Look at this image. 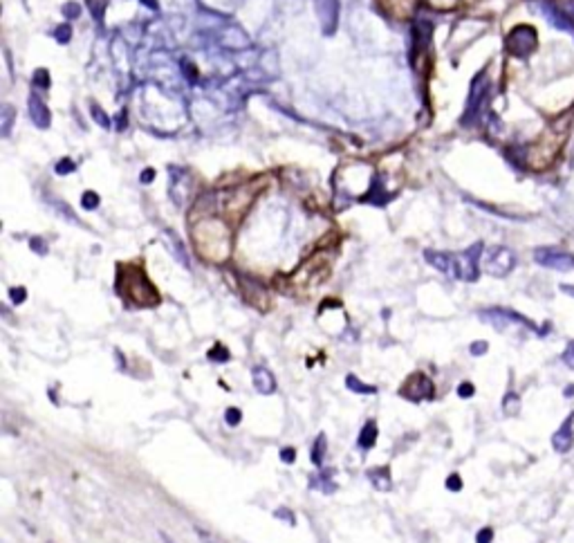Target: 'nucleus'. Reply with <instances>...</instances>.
Listing matches in <instances>:
<instances>
[{
	"label": "nucleus",
	"instance_id": "f257e3e1",
	"mask_svg": "<svg viewBox=\"0 0 574 543\" xmlns=\"http://www.w3.org/2000/svg\"><path fill=\"white\" fill-rule=\"evenodd\" d=\"M480 265L487 274L503 279V276H507L516 268V254L505 245H494V247H487L482 251V263Z\"/></svg>",
	"mask_w": 574,
	"mask_h": 543
},
{
	"label": "nucleus",
	"instance_id": "f03ea898",
	"mask_svg": "<svg viewBox=\"0 0 574 543\" xmlns=\"http://www.w3.org/2000/svg\"><path fill=\"white\" fill-rule=\"evenodd\" d=\"M505 45H507V52L512 56L525 59V56L534 54V49L539 47V34L532 25H516V28L507 34Z\"/></svg>",
	"mask_w": 574,
	"mask_h": 543
},
{
	"label": "nucleus",
	"instance_id": "7ed1b4c3",
	"mask_svg": "<svg viewBox=\"0 0 574 543\" xmlns=\"http://www.w3.org/2000/svg\"><path fill=\"white\" fill-rule=\"evenodd\" d=\"M433 395H436V386H433V380L424 373H413L400 388V398L408 402H429L433 400Z\"/></svg>",
	"mask_w": 574,
	"mask_h": 543
},
{
	"label": "nucleus",
	"instance_id": "20e7f679",
	"mask_svg": "<svg viewBox=\"0 0 574 543\" xmlns=\"http://www.w3.org/2000/svg\"><path fill=\"white\" fill-rule=\"evenodd\" d=\"M534 261L547 270L556 272H572L574 270V254L558 247H539L534 249Z\"/></svg>",
	"mask_w": 574,
	"mask_h": 543
},
{
	"label": "nucleus",
	"instance_id": "39448f33",
	"mask_svg": "<svg viewBox=\"0 0 574 543\" xmlns=\"http://www.w3.org/2000/svg\"><path fill=\"white\" fill-rule=\"evenodd\" d=\"M489 95V77L487 72H480L478 77L471 83L469 90V101H467V112H465V124H471V119H476L482 110L484 99Z\"/></svg>",
	"mask_w": 574,
	"mask_h": 543
},
{
	"label": "nucleus",
	"instance_id": "423d86ee",
	"mask_svg": "<svg viewBox=\"0 0 574 543\" xmlns=\"http://www.w3.org/2000/svg\"><path fill=\"white\" fill-rule=\"evenodd\" d=\"M480 319L491 323L494 328H498V330H505L509 326H525V328H537L530 319H525L522 314L514 312V310H505V308H491V310H482L480 312Z\"/></svg>",
	"mask_w": 574,
	"mask_h": 543
},
{
	"label": "nucleus",
	"instance_id": "0eeeda50",
	"mask_svg": "<svg viewBox=\"0 0 574 543\" xmlns=\"http://www.w3.org/2000/svg\"><path fill=\"white\" fill-rule=\"evenodd\" d=\"M541 11H543V16L554 25V28L574 36V20L558 7V3H554V0H545V3H541Z\"/></svg>",
	"mask_w": 574,
	"mask_h": 543
},
{
	"label": "nucleus",
	"instance_id": "6e6552de",
	"mask_svg": "<svg viewBox=\"0 0 574 543\" xmlns=\"http://www.w3.org/2000/svg\"><path fill=\"white\" fill-rule=\"evenodd\" d=\"M552 447L556 453H568L574 447V411L566 418V422L561 424L554 436H552Z\"/></svg>",
	"mask_w": 574,
	"mask_h": 543
},
{
	"label": "nucleus",
	"instance_id": "1a4fd4ad",
	"mask_svg": "<svg viewBox=\"0 0 574 543\" xmlns=\"http://www.w3.org/2000/svg\"><path fill=\"white\" fill-rule=\"evenodd\" d=\"M251 377H253V388H256L261 395L276 393V377L270 369H265V366H253Z\"/></svg>",
	"mask_w": 574,
	"mask_h": 543
},
{
	"label": "nucleus",
	"instance_id": "9d476101",
	"mask_svg": "<svg viewBox=\"0 0 574 543\" xmlns=\"http://www.w3.org/2000/svg\"><path fill=\"white\" fill-rule=\"evenodd\" d=\"M426 261L433 265L436 270L449 274L455 279V254H446V251H436V249H426L424 251Z\"/></svg>",
	"mask_w": 574,
	"mask_h": 543
},
{
	"label": "nucleus",
	"instance_id": "9b49d317",
	"mask_svg": "<svg viewBox=\"0 0 574 543\" xmlns=\"http://www.w3.org/2000/svg\"><path fill=\"white\" fill-rule=\"evenodd\" d=\"M368 481L377 487V491L393 489V476H390L388 467H373V470H368Z\"/></svg>",
	"mask_w": 574,
	"mask_h": 543
},
{
	"label": "nucleus",
	"instance_id": "f8f14e48",
	"mask_svg": "<svg viewBox=\"0 0 574 543\" xmlns=\"http://www.w3.org/2000/svg\"><path fill=\"white\" fill-rule=\"evenodd\" d=\"M316 9L325 25V30L330 32L337 23V0H316Z\"/></svg>",
	"mask_w": 574,
	"mask_h": 543
},
{
	"label": "nucleus",
	"instance_id": "ddd939ff",
	"mask_svg": "<svg viewBox=\"0 0 574 543\" xmlns=\"http://www.w3.org/2000/svg\"><path fill=\"white\" fill-rule=\"evenodd\" d=\"M377 436H379V429H377V422L375 420H368L361 431H359V438H357V445L361 449H373L375 443H377Z\"/></svg>",
	"mask_w": 574,
	"mask_h": 543
},
{
	"label": "nucleus",
	"instance_id": "4468645a",
	"mask_svg": "<svg viewBox=\"0 0 574 543\" xmlns=\"http://www.w3.org/2000/svg\"><path fill=\"white\" fill-rule=\"evenodd\" d=\"M346 386L352 390V393H359V395H375V393H377V386L361 382L359 377L352 375V373L346 375Z\"/></svg>",
	"mask_w": 574,
	"mask_h": 543
},
{
	"label": "nucleus",
	"instance_id": "2eb2a0df",
	"mask_svg": "<svg viewBox=\"0 0 574 543\" xmlns=\"http://www.w3.org/2000/svg\"><path fill=\"white\" fill-rule=\"evenodd\" d=\"M30 104H32L30 108H32V117H34V121L45 129L47 121H49V112H47V108L43 106V101H41V99H36V97H32Z\"/></svg>",
	"mask_w": 574,
	"mask_h": 543
},
{
	"label": "nucleus",
	"instance_id": "dca6fc26",
	"mask_svg": "<svg viewBox=\"0 0 574 543\" xmlns=\"http://www.w3.org/2000/svg\"><path fill=\"white\" fill-rule=\"evenodd\" d=\"M503 413L507 418H516L520 413V398L514 393V390H509V393L503 398Z\"/></svg>",
	"mask_w": 574,
	"mask_h": 543
},
{
	"label": "nucleus",
	"instance_id": "f3484780",
	"mask_svg": "<svg viewBox=\"0 0 574 543\" xmlns=\"http://www.w3.org/2000/svg\"><path fill=\"white\" fill-rule=\"evenodd\" d=\"M325 449H328V443H325V434H318L314 445H312V463L316 467L323 465V456H325Z\"/></svg>",
	"mask_w": 574,
	"mask_h": 543
},
{
	"label": "nucleus",
	"instance_id": "a211bd4d",
	"mask_svg": "<svg viewBox=\"0 0 574 543\" xmlns=\"http://www.w3.org/2000/svg\"><path fill=\"white\" fill-rule=\"evenodd\" d=\"M229 357H232V355H229V350L225 346H220V344L209 350V359L215 362V364H225V362H229Z\"/></svg>",
	"mask_w": 574,
	"mask_h": 543
},
{
	"label": "nucleus",
	"instance_id": "6ab92c4d",
	"mask_svg": "<svg viewBox=\"0 0 574 543\" xmlns=\"http://www.w3.org/2000/svg\"><path fill=\"white\" fill-rule=\"evenodd\" d=\"M225 420H227L229 426L240 424V420H242V411H240L238 407H229V409L225 411Z\"/></svg>",
	"mask_w": 574,
	"mask_h": 543
},
{
	"label": "nucleus",
	"instance_id": "aec40b11",
	"mask_svg": "<svg viewBox=\"0 0 574 543\" xmlns=\"http://www.w3.org/2000/svg\"><path fill=\"white\" fill-rule=\"evenodd\" d=\"M446 489H449V491H460L462 489L460 474H449V478H446Z\"/></svg>",
	"mask_w": 574,
	"mask_h": 543
},
{
	"label": "nucleus",
	"instance_id": "412c9836",
	"mask_svg": "<svg viewBox=\"0 0 574 543\" xmlns=\"http://www.w3.org/2000/svg\"><path fill=\"white\" fill-rule=\"evenodd\" d=\"M474 393H476V386L471 384V382H460V386H458V398L467 400V398H471Z\"/></svg>",
	"mask_w": 574,
	"mask_h": 543
},
{
	"label": "nucleus",
	"instance_id": "4be33fe9",
	"mask_svg": "<svg viewBox=\"0 0 574 543\" xmlns=\"http://www.w3.org/2000/svg\"><path fill=\"white\" fill-rule=\"evenodd\" d=\"M561 362H563L568 369H574V342L568 344V348L563 350V355H561Z\"/></svg>",
	"mask_w": 574,
	"mask_h": 543
},
{
	"label": "nucleus",
	"instance_id": "5701e85b",
	"mask_svg": "<svg viewBox=\"0 0 574 543\" xmlns=\"http://www.w3.org/2000/svg\"><path fill=\"white\" fill-rule=\"evenodd\" d=\"M494 541V527H482L476 535V543H491Z\"/></svg>",
	"mask_w": 574,
	"mask_h": 543
},
{
	"label": "nucleus",
	"instance_id": "b1692460",
	"mask_svg": "<svg viewBox=\"0 0 574 543\" xmlns=\"http://www.w3.org/2000/svg\"><path fill=\"white\" fill-rule=\"evenodd\" d=\"M487 348H489L487 342H474L469 350H471V355H476V357H478V355H484V352H487Z\"/></svg>",
	"mask_w": 574,
	"mask_h": 543
},
{
	"label": "nucleus",
	"instance_id": "393cba45",
	"mask_svg": "<svg viewBox=\"0 0 574 543\" xmlns=\"http://www.w3.org/2000/svg\"><path fill=\"white\" fill-rule=\"evenodd\" d=\"M280 460L292 465V463L297 460V449H294V447H287V449H283V451H280Z\"/></svg>",
	"mask_w": 574,
	"mask_h": 543
},
{
	"label": "nucleus",
	"instance_id": "a878e982",
	"mask_svg": "<svg viewBox=\"0 0 574 543\" xmlns=\"http://www.w3.org/2000/svg\"><path fill=\"white\" fill-rule=\"evenodd\" d=\"M25 294H28V292H25V287H11L9 290V297H11V301H14V303H23Z\"/></svg>",
	"mask_w": 574,
	"mask_h": 543
},
{
	"label": "nucleus",
	"instance_id": "bb28decb",
	"mask_svg": "<svg viewBox=\"0 0 574 543\" xmlns=\"http://www.w3.org/2000/svg\"><path fill=\"white\" fill-rule=\"evenodd\" d=\"M97 205H99L97 193H90V191H88V193L83 196V207H85V209H95Z\"/></svg>",
	"mask_w": 574,
	"mask_h": 543
},
{
	"label": "nucleus",
	"instance_id": "cd10ccee",
	"mask_svg": "<svg viewBox=\"0 0 574 543\" xmlns=\"http://www.w3.org/2000/svg\"><path fill=\"white\" fill-rule=\"evenodd\" d=\"M68 32H70V28H68V25H63V28H59V32H56V39H59L61 43H66V41L70 39V34H68Z\"/></svg>",
	"mask_w": 574,
	"mask_h": 543
},
{
	"label": "nucleus",
	"instance_id": "c85d7f7f",
	"mask_svg": "<svg viewBox=\"0 0 574 543\" xmlns=\"http://www.w3.org/2000/svg\"><path fill=\"white\" fill-rule=\"evenodd\" d=\"M32 249L38 251V254H47V249H45V245H43L41 238H34V241H32Z\"/></svg>",
	"mask_w": 574,
	"mask_h": 543
},
{
	"label": "nucleus",
	"instance_id": "c756f323",
	"mask_svg": "<svg viewBox=\"0 0 574 543\" xmlns=\"http://www.w3.org/2000/svg\"><path fill=\"white\" fill-rule=\"evenodd\" d=\"M276 516H278V519L289 521V525H294V523H297V521H294V514H292L289 510H287V512H276Z\"/></svg>",
	"mask_w": 574,
	"mask_h": 543
},
{
	"label": "nucleus",
	"instance_id": "7c9ffc66",
	"mask_svg": "<svg viewBox=\"0 0 574 543\" xmlns=\"http://www.w3.org/2000/svg\"><path fill=\"white\" fill-rule=\"evenodd\" d=\"M66 11H70L68 16L76 18V16H79V5H68V7H66Z\"/></svg>",
	"mask_w": 574,
	"mask_h": 543
},
{
	"label": "nucleus",
	"instance_id": "2f4dec72",
	"mask_svg": "<svg viewBox=\"0 0 574 543\" xmlns=\"http://www.w3.org/2000/svg\"><path fill=\"white\" fill-rule=\"evenodd\" d=\"M70 169H74V164H72V162H63L61 167H59V173H66V171H70Z\"/></svg>",
	"mask_w": 574,
	"mask_h": 543
},
{
	"label": "nucleus",
	"instance_id": "473e14b6",
	"mask_svg": "<svg viewBox=\"0 0 574 543\" xmlns=\"http://www.w3.org/2000/svg\"><path fill=\"white\" fill-rule=\"evenodd\" d=\"M561 292H566V294L574 297V285H561Z\"/></svg>",
	"mask_w": 574,
	"mask_h": 543
},
{
	"label": "nucleus",
	"instance_id": "72a5a7b5",
	"mask_svg": "<svg viewBox=\"0 0 574 543\" xmlns=\"http://www.w3.org/2000/svg\"><path fill=\"white\" fill-rule=\"evenodd\" d=\"M160 537H162V541H164V543H175V541H173V539H171L167 532H160Z\"/></svg>",
	"mask_w": 574,
	"mask_h": 543
},
{
	"label": "nucleus",
	"instance_id": "f704fd0d",
	"mask_svg": "<svg viewBox=\"0 0 574 543\" xmlns=\"http://www.w3.org/2000/svg\"><path fill=\"white\" fill-rule=\"evenodd\" d=\"M563 393H566V398H572V395H574V384H572V386H568V388L563 390Z\"/></svg>",
	"mask_w": 574,
	"mask_h": 543
}]
</instances>
